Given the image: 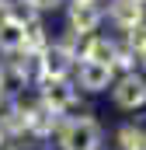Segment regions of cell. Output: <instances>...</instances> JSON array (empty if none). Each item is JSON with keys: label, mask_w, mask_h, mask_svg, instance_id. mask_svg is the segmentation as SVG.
<instances>
[{"label": "cell", "mask_w": 146, "mask_h": 150, "mask_svg": "<svg viewBox=\"0 0 146 150\" xmlns=\"http://www.w3.org/2000/svg\"><path fill=\"white\" fill-rule=\"evenodd\" d=\"M98 143H101V126L94 119H73L59 133L63 150H98Z\"/></svg>", "instance_id": "6da1fadb"}, {"label": "cell", "mask_w": 146, "mask_h": 150, "mask_svg": "<svg viewBox=\"0 0 146 150\" xmlns=\"http://www.w3.org/2000/svg\"><path fill=\"white\" fill-rule=\"evenodd\" d=\"M73 67V52L66 45H45L38 52V70H42V80H66Z\"/></svg>", "instance_id": "7a4b0ae2"}, {"label": "cell", "mask_w": 146, "mask_h": 150, "mask_svg": "<svg viewBox=\"0 0 146 150\" xmlns=\"http://www.w3.org/2000/svg\"><path fill=\"white\" fill-rule=\"evenodd\" d=\"M115 101L122 108H143L146 105V80L136 74H125L115 84Z\"/></svg>", "instance_id": "3957f363"}, {"label": "cell", "mask_w": 146, "mask_h": 150, "mask_svg": "<svg viewBox=\"0 0 146 150\" xmlns=\"http://www.w3.org/2000/svg\"><path fill=\"white\" fill-rule=\"evenodd\" d=\"M73 101H77V94H73L70 80H45V87H42V105H49L52 112H66V108H73Z\"/></svg>", "instance_id": "277c9868"}, {"label": "cell", "mask_w": 146, "mask_h": 150, "mask_svg": "<svg viewBox=\"0 0 146 150\" xmlns=\"http://www.w3.org/2000/svg\"><path fill=\"white\" fill-rule=\"evenodd\" d=\"M98 21H101V11L94 7V0H73V7H70V25H73L77 35L94 32Z\"/></svg>", "instance_id": "5b68a950"}, {"label": "cell", "mask_w": 146, "mask_h": 150, "mask_svg": "<svg viewBox=\"0 0 146 150\" xmlns=\"http://www.w3.org/2000/svg\"><path fill=\"white\" fill-rule=\"evenodd\" d=\"M28 115V133H35V136H49L56 126H59V112H52L49 105H32V108H25Z\"/></svg>", "instance_id": "8992f818"}, {"label": "cell", "mask_w": 146, "mask_h": 150, "mask_svg": "<svg viewBox=\"0 0 146 150\" xmlns=\"http://www.w3.org/2000/svg\"><path fill=\"white\" fill-rule=\"evenodd\" d=\"M28 87V67L25 63H0V94H18Z\"/></svg>", "instance_id": "52a82bcc"}, {"label": "cell", "mask_w": 146, "mask_h": 150, "mask_svg": "<svg viewBox=\"0 0 146 150\" xmlns=\"http://www.w3.org/2000/svg\"><path fill=\"white\" fill-rule=\"evenodd\" d=\"M111 67H101V63H91V59H84L80 63V87H87V91H105L111 84Z\"/></svg>", "instance_id": "ba28073f"}, {"label": "cell", "mask_w": 146, "mask_h": 150, "mask_svg": "<svg viewBox=\"0 0 146 150\" xmlns=\"http://www.w3.org/2000/svg\"><path fill=\"white\" fill-rule=\"evenodd\" d=\"M111 18H115L118 25H125V28L143 25V4H139V0H115V4H111Z\"/></svg>", "instance_id": "9c48e42d"}, {"label": "cell", "mask_w": 146, "mask_h": 150, "mask_svg": "<svg viewBox=\"0 0 146 150\" xmlns=\"http://www.w3.org/2000/svg\"><path fill=\"white\" fill-rule=\"evenodd\" d=\"M115 56H118V49H115V42H108V38H91L87 49H84V59L101 63V67H111Z\"/></svg>", "instance_id": "30bf717a"}, {"label": "cell", "mask_w": 146, "mask_h": 150, "mask_svg": "<svg viewBox=\"0 0 146 150\" xmlns=\"http://www.w3.org/2000/svg\"><path fill=\"white\" fill-rule=\"evenodd\" d=\"M0 49H4V52H18V49H25V28H21L18 21H11V18L0 21Z\"/></svg>", "instance_id": "8fae6325"}, {"label": "cell", "mask_w": 146, "mask_h": 150, "mask_svg": "<svg viewBox=\"0 0 146 150\" xmlns=\"http://www.w3.org/2000/svg\"><path fill=\"white\" fill-rule=\"evenodd\" d=\"M7 18L18 21L21 28L32 25V21H38V18H35V4H32V0H11V4H7Z\"/></svg>", "instance_id": "7c38bea8"}, {"label": "cell", "mask_w": 146, "mask_h": 150, "mask_svg": "<svg viewBox=\"0 0 146 150\" xmlns=\"http://www.w3.org/2000/svg\"><path fill=\"white\" fill-rule=\"evenodd\" d=\"M118 143H122V150H146V133L139 126H122L118 129Z\"/></svg>", "instance_id": "4fadbf2b"}, {"label": "cell", "mask_w": 146, "mask_h": 150, "mask_svg": "<svg viewBox=\"0 0 146 150\" xmlns=\"http://www.w3.org/2000/svg\"><path fill=\"white\" fill-rule=\"evenodd\" d=\"M45 49V32H42V25L32 21V25H25V52H42Z\"/></svg>", "instance_id": "5bb4252c"}, {"label": "cell", "mask_w": 146, "mask_h": 150, "mask_svg": "<svg viewBox=\"0 0 146 150\" xmlns=\"http://www.w3.org/2000/svg\"><path fill=\"white\" fill-rule=\"evenodd\" d=\"M0 129H11V133H25V129H28V115H25V108H11V112L0 119Z\"/></svg>", "instance_id": "9a60e30c"}, {"label": "cell", "mask_w": 146, "mask_h": 150, "mask_svg": "<svg viewBox=\"0 0 146 150\" xmlns=\"http://www.w3.org/2000/svg\"><path fill=\"white\" fill-rule=\"evenodd\" d=\"M129 49H132V56H146V25L129 28Z\"/></svg>", "instance_id": "2e32d148"}, {"label": "cell", "mask_w": 146, "mask_h": 150, "mask_svg": "<svg viewBox=\"0 0 146 150\" xmlns=\"http://www.w3.org/2000/svg\"><path fill=\"white\" fill-rule=\"evenodd\" d=\"M32 4H35V11H38V7H56L59 0H32Z\"/></svg>", "instance_id": "e0dca14e"}, {"label": "cell", "mask_w": 146, "mask_h": 150, "mask_svg": "<svg viewBox=\"0 0 146 150\" xmlns=\"http://www.w3.org/2000/svg\"><path fill=\"white\" fill-rule=\"evenodd\" d=\"M0 150H14V147H11V143H7V140H4V143H0Z\"/></svg>", "instance_id": "ac0fdd59"}, {"label": "cell", "mask_w": 146, "mask_h": 150, "mask_svg": "<svg viewBox=\"0 0 146 150\" xmlns=\"http://www.w3.org/2000/svg\"><path fill=\"white\" fill-rule=\"evenodd\" d=\"M0 143H4V129H0Z\"/></svg>", "instance_id": "d6986e66"}, {"label": "cell", "mask_w": 146, "mask_h": 150, "mask_svg": "<svg viewBox=\"0 0 146 150\" xmlns=\"http://www.w3.org/2000/svg\"><path fill=\"white\" fill-rule=\"evenodd\" d=\"M0 101H4V94H0Z\"/></svg>", "instance_id": "ffe728a7"}, {"label": "cell", "mask_w": 146, "mask_h": 150, "mask_svg": "<svg viewBox=\"0 0 146 150\" xmlns=\"http://www.w3.org/2000/svg\"><path fill=\"white\" fill-rule=\"evenodd\" d=\"M139 4H143V0H139Z\"/></svg>", "instance_id": "44dd1931"}]
</instances>
